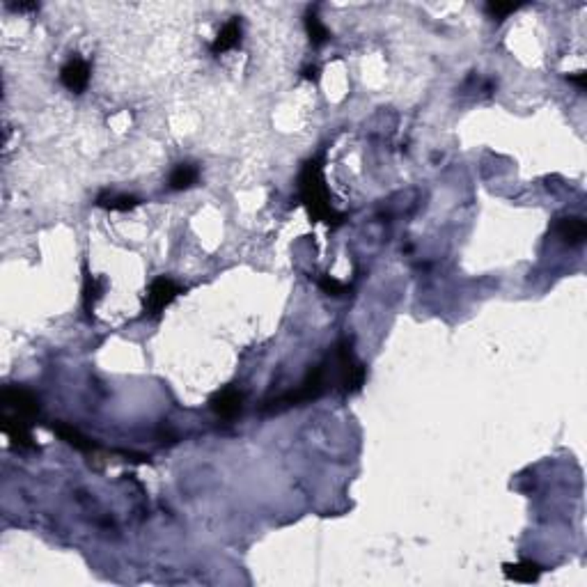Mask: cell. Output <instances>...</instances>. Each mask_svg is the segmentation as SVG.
Listing matches in <instances>:
<instances>
[{"instance_id":"obj_1","label":"cell","mask_w":587,"mask_h":587,"mask_svg":"<svg viewBox=\"0 0 587 587\" xmlns=\"http://www.w3.org/2000/svg\"><path fill=\"white\" fill-rule=\"evenodd\" d=\"M298 193L301 200L308 207L310 216L315 220H324V223H340L342 216L335 213L331 207V195H328L326 182H324V170H322V161H310L305 163L303 172L298 177Z\"/></svg>"},{"instance_id":"obj_2","label":"cell","mask_w":587,"mask_h":587,"mask_svg":"<svg viewBox=\"0 0 587 587\" xmlns=\"http://www.w3.org/2000/svg\"><path fill=\"white\" fill-rule=\"evenodd\" d=\"M333 372H335V384L340 386L344 393H353L358 390L365 381V367L353 355L351 346L340 344L333 355Z\"/></svg>"},{"instance_id":"obj_3","label":"cell","mask_w":587,"mask_h":587,"mask_svg":"<svg viewBox=\"0 0 587 587\" xmlns=\"http://www.w3.org/2000/svg\"><path fill=\"white\" fill-rule=\"evenodd\" d=\"M0 402H3V413L14 415V417H21V420H28V422L39 411L37 397H34L30 390H25V388H12V386L5 388L3 390V397H0Z\"/></svg>"},{"instance_id":"obj_4","label":"cell","mask_w":587,"mask_h":587,"mask_svg":"<svg viewBox=\"0 0 587 587\" xmlns=\"http://www.w3.org/2000/svg\"><path fill=\"white\" fill-rule=\"evenodd\" d=\"M179 294H182V287L175 280L165 278V275L156 278L152 284H149V291H147V313L152 317H158L177 296H179Z\"/></svg>"},{"instance_id":"obj_5","label":"cell","mask_w":587,"mask_h":587,"mask_svg":"<svg viewBox=\"0 0 587 587\" xmlns=\"http://www.w3.org/2000/svg\"><path fill=\"white\" fill-rule=\"evenodd\" d=\"M60 81L71 92L76 94L83 92L87 87V81H90V67H87V62L81 58H71L60 71Z\"/></svg>"},{"instance_id":"obj_6","label":"cell","mask_w":587,"mask_h":587,"mask_svg":"<svg viewBox=\"0 0 587 587\" xmlns=\"http://www.w3.org/2000/svg\"><path fill=\"white\" fill-rule=\"evenodd\" d=\"M0 427H3V431L10 436V441L14 443V446L32 448V434H30V422L28 420H21V417L3 413L0 415Z\"/></svg>"},{"instance_id":"obj_7","label":"cell","mask_w":587,"mask_h":587,"mask_svg":"<svg viewBox=\"0 0 587 587\" xmlns=\"http://www.w3.org/2000/svg\"><path fill=\"white\" fill-rule=\"evenodd\" d=\"M241 402H244V395L236 388H223L220 393L211 397V408L220 417H234L241 411Z\"/></svg>"},{"instance_id":"obj_8","label":"cell","mask_w":587,"mask_h":587,"mask_svg":"<svg viewBox=\"0 0 587 587\" xmlns=\"http://www.w3.org/2000/svg\"><path fill=\"white\" fill-rule=\"evenodd\" d=\"M555 232L557 236L562 239L564 244H581L585 234H587V225L583 218H576V216H567V218H560L557 225H555Z\"/></svg>"},{"instance_id":"obj_9","label":"cell","mask_w":587,"mask_h":587,"mask_svg":"<svg viewBox=\"0 0 587 587\" xmlns=\"http://www.w3.org/2000/svg\"><path fill=\"white\" fill-rule=\"evenodd\" d=\"M239 42H241V23H239V19H232L229 23L223 25V30L218 32L216 42L211 44V51L218 56V53H225L229 49H234Z\"/></svg>"},{"instance_id":"obj_10","label":"cell","mask_w":587,"mask_h":587,"mask_svg":"<svg viewBox=\"0 0 587 587\" xmlns=\"http://www.w3.org/2000/svg\"><path fill=\"white\" fill-rule=\"evenodd\" d=\"M53 431H56L58 436L62 441H67L71 448H76V450H81V452H90V450H94V443L90 441V438H85V436L78 431V429H74V427H69V424H53L51 427Z\"/></svg>"},{"instance_id":"obj_11","label":"cell","mask_w":587,"mask_h":587,"mask_svg":"<svg viewBox=\"0 0 587 587\" xmlns=\"http://www.w3.org/2000/svg\"><path fill=\"white\" fill-rule=\"evenodd\" d=\"M505 576L519 583H535L541 576V567L535 562H517V564H505Z\"/></svg>"},{"instance_id":"obj_12","label":"cell","mask_w":587,"mask_h":587,"mask_svg":"<svg viewBox=\"0 0 587 587\" xmlns=\"http://www.w3.org/2000/svg\"><path fill=\"white\" fill-rule=\"evenodd\" d=\"M198 168L195 165H189V163H184V165H177L172 175H170V189L172 191H184V189H191V186L198 182Z\"/></svg>"},{"instance_id":"obj_13","label":"cell","mask_w":587,"mask_h":587,"mask_svg":"<svg viewBox=\"0 0 587 587\" xmlns=\"http://www.w3.org/2000/svg\"><path fill=\"white\" fill-rule=\"evenodd\" d=\"M101 291H103V284H101V280L87 273V275H85V284H83V303H85V310H87V313H92L94 301L101 296Z\"/></svg>"},{"instance_id":"obj_14","label":"cell","mask_w":587,"mask_h":587,"mask_svg":"<svg viewBox=\"0 0 587 587\" xmlns=\"http://www.w3.org/2000/svg\"><path fill=\"white\" fill-rule=\"evenodd\" d=\"M305 28H308V34H310V42H313L315 46H322L324 42H328V30H326V25L319 21L317 14L305 16Z\"/></svg>"},{"instance_id":"obj_15","label":"cell","mask_w":587,"mask_h":587,"mask_svg":"<svg viewBox=\"0 0 587 587\" xmlns=\"http://www.w3.org/2000/svg\"><path fill=\"white\" fill-rule=\"evenodd\" d=\"M99 204L106 209H113V211H129L136 207V200L127 198V195H120V198H108V200L99 198Z\"/></svg>"},{"instance_id":"obj_16","label":"cell","mask_w":587,"mask_h":587,"mask_svg":"<svg viewBox=\"0 0 587 587\" xmlns=\"http://www.w3.org/2000/svg\"><path fill=\"white\" fill-rule=\"evenodd\" d=\"M517 10H519V5H514V3H488L486 5L488 16H493V19H498V21H503L505 16H510L512 12H517Z\"/></svg>"},{"instance_id":"obj_17","label":"cell","mask_w":587,"mask_h":587,"mask_svg":"<svg viewBox=\"0 0 587 587\" xmlns=\"http://www.w3.org/2000/svg\"><path fill=\"white\" fill-rule=\"evenodd\" d=\"M319 287H322L326 294H331V296H342V294L346 291L344 284L337 282L335 278H331V275H324V278H319Z\"/></svg>"},{"instance_id":"obj_18","label":"cell","mask_w":587,"mask_h":587,"mask_svg":"<svg viewBox=\"0 0 587 587\" xmlns=\"http://www.w3.org/2000/svg\"><path fill=\"white\" fill-rule=\"evenodd\" d=\"M569 81H574V83L583 90V87H585V81H587V74H583V71H578L576 76H569Z\"/></svg>"},{"instance_id":"obj_19","label":"cell","mask_w":587,"mask_h":587,"mask_svg":"<svg viewBox=\"0 0 587 587\" xmlns=\"http://www.w3.org/2000/svg\"><path fill=\"white\" fill-rule=\"evenodd\" d=\"M12 7H14V10H21V12H25V10H37V5H34V3H30V5L23 3V5H12Z\"/></svg>"},{"instance_id":"obj_20","label":"cell","mask_w":587,"mask_h":587,"mask_svg":"<svg viewBox=\"0 0 587 587\" xmlns=\"http://www.w3.org/2000/svg\"><path fill=\"white\" fill-rule=\"evenodd\" d=\"M308 78H317V69L313 67V69H308V74H305Z\"/></svg>"}]
</instances>
